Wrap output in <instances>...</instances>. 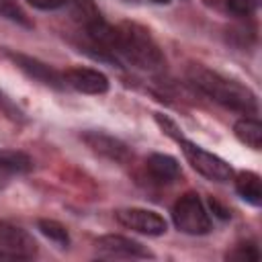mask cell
I'll return each instance as SVG.
<instances>
[{
	"label": "cell",
	"instance_id": "1",
	"mask_svg": "<svg viewBox=\"0 0 262 262\" xmlns=\"http://www.w3.org/2000/svg\"><path fill=\"white\" fill-rule=\"evenodd\" d=\"M186 76L194 88H199L203 94H207L221 106L237 111L242 115L258 113V98L248 86H244L235 80H229L205 66H199V63L188 66Z\"/></svg>",
	"mask_w": 262,
	"mask_h": 262
},
{
	"label": "cell",
	"instance_id": "2",
	"mask_svg": "<svg viewBox=\"0 0 262 262\" xmlns=\"http://www.w3.org/2000/svg\"><path fill=\"white\" fill-rule=\"evenodd\" d=\"M115 57L121 55L127 61L135 63L141 70H162L166 66V57L156 43V39L149 35L147 29H143L137 23H121L115 27V43H113Z\"/></svg>",
	"mask_w": 262,
	"mask_h": 262
},
{
	"label": "cell",
	"instance_id": "3",
	"mask_svg": "<svg viewBox=\"0 0 262 262\" xmlns=\"http://www.w3.org/2000/svg\"><path fill=\"white\" fill-rule=\"evenodd\" d=\"M172 221L182 233L188 235H205L211 231V217L194 192H186L174 203Z\"/></svg>",
	"mask_w": 262,
	"mask_h": 262
},
{
	"label": "cell",
	"instance_id": "4",
	"mask_svg": "<svg viewBox=\"0 0 262 262\" xmlns=\"http://www.w3.org/2000/svg\"><path fill=\"white\" fill-rule=\"evenodd\" d=\"M178 143H180L182 154H184V158L188 160V164H190L199 174H203L205 178H209V180H213V182H229V180L233 178L231 166H229L225 160H221L219 156H215V154L203 149L201 145H196V143H192V141H188V139H184V137H180Z\"/></svg>",
	"mask_w": 262,
	"mask_h": 262
},
{
	"label": "cell",
	"instance_id": "5",
	"mask_svg": "<svg viewBox=\"0 0 262 262\" xmlns=\"http://www.w3.org/2000/svg\"><path fill=\"white\" fill-rule=\"evenodd\" d=\"M115 217L123 227L143 233V235H164L168 229L166 219L160 213L149 211V209H139V207L119 209L115 213Z\"/></svg>",
	"mask_w": 262,
	"mask_h": 262
},
{
	"label": "cell",
	"instance_id": "6",
	"mask_svg": "<svg viewBox=\"0 0 262 262\" xmlns=\"http://www.w3.org/2000/svg\"><path fill=\"white\" fill-rule=\"evenodd\" d=\"M4 55H6L20 72H25L29 78H33V80H37V82H41V84H45V86H49V88H55V90H63V88H66L63 76H61L57 70H53L51 66L43 63L41 59L31 57V55H27V53L10 51V49H4Z\"/></svg>",
	"mask_w": 262,
	"mask_h": 262
},
{
	"label": "cell",
	"instance_id": "7",
	"mask_svg": "<svg viewBox=\"0 0 262 262\" xmlns=\"http://www.w3.org/2000/svg\"><path fill=\"white\" fill-rule=\"evenodd\" d=\"M0 250L10 254L12 260H31L37 256V242L25 229L0 221Z\"/></svg>",
	"mask_w": 262,
	"mask_h": 262
},
{
	"label": "cell",
	"instance_id": "8",
	"mask_svg": "<svg viewBox=\"0 0 262 262\" xmlns=\"http://www.w3.org/2000/svg\"><path fill=\"white\" fill-rule=\"evenodd\" d=\"M96 250L102 258H154V254L139 242L115 233L98 237Z\"/></svg>",
	"mask_w": 262,
	"mask_h": 262
},
{
	"label": "cell",
	"instance_id": "9",
	"mask_svg": "<svg viewBox=\"0 0 262 262\" xmlns=\"http://www.w3.org/2000/svg\"><path fill=\"white\" fill-rule=\"evenodd\" d=\"M66 86L82 92V94H104L108 90V78L92 68H68L63 74Z\"/></svg>",
	"mask_w": 262,
	"mask_h": 262
},
{
	"label": "cell",
	"instance_id": "10",
	"mask_svg": "<svg viewBox=\"0 0 262 262\" xmlns=\"http://www.w3.org/2000/svg\"><path fill=\"white\" fill-rule=\"evenodd\" d=\"M82 141L94 154H98V156H102L106 160L125 162L129 158V147L121 139H117V137H113L108 133H102V131H84L82 133Z\"/></svg>",
	"mask_w": 262,
	"mask_h": 262
},
{
	"label": "cell",
	"instance_id": "11",
	"mask_svg": "<svg viewBox=\"0 0 262 262\" xmlns=\"http://www.w3.org/2000/svg\"><path fill=\"white\" fill-rule=\"evenodd\" d=\"M33 168V160L18 149H0V188L6 186L8 178L27 174Z\"/></svg>",
	"mask_w": 262,
	"mask_h": 262
},
{
	"label": "cell",
	"instance_id": "12",
	"mask_svg": "<svg viewBox=\"0 0 262 262\" xmlns=\"http://www.w3.org/2000/svg\"><path fill=\"white\" fill-rule=\"evenodd\" d=\"M147 170L158 182H172L180 176V166L176 158L168 154H151L147 158Z\"/></svg>",
	"mask_w": 262,
	"mask_h": 262
},
{
	"label": "cell",
	"instance_id": "13",
	"mask_svg": "<svg viewBox=\"0 0 262 262\" xmlns=\"http://www.w3.org/2000/svg\"><path fill=\"white\" fill-rule=\"evenodd\" d=\"M233 180H235L237 194L246 203H250L254 207H258L262 203V180L256 172H239Z\"/></svg>",
	"mask_w": 262,
	"mask_h": 262
},
{
	"label": "cell",
	"instance_id": "14",
	"mask_svg": "<svg viewBox=\"0 0 262 262\" xmlns=\"http://www.w3.org/2000/svg\"><path fill=\"white\" fill-rule=\"evenodd\" d=\"M233 133L235 137L252 147V149H260L262 147V123L256 117H244L233 125Z\"/></svg>",
	"mask_w": 262,
	"mask_h": 262
},
{
	"label": "cell",
	"instance_id": "15",
	"mask_svg": "<svg viewBox=\"0 0 262 262\" xmlns=\"http://www.w3.org/2000/svg\"><path fill=\"white\" fill-rule=\"evenodd\" d=\"M63 6H68V10L72 12V16L86 29L98 20H102L96 4L92 0H63Z\"/></svg>",
	"mask_w": 262,
	"mask_h": 262
},
{
	"label": "cell",
	"instance_id": "16",
	"mask_svg": "<svg viewBox=\"0 0 262 262\" xmlns=\"http://www.w3.org/2000/svg\"><path fill=\"white\" fill-rule=\"evenodd\" d=\"M37 229H39L47 239H51L53 244H57V246H61V248H66V246L70 244V233H68L66 225H61V223L55 221V219H39V221H37Z\"/></svg>",
	"mask_w": 262,
	"mask_h": 262
},
{
	"label": "cell",
	"instance_id": "17",
	"mask_svg": "<svg viewBox=\"0 0 262 262\" xmlns=\"http://www.w3.org/2000/svg\"><path fill=\"white\" fill-rule=\"evenodd\" d=\"M0 16L8 18V20H12V23L25 27V29H31L33 27L31 20H29V16L25 14V10L18 6L16 0H0Z\"/></svg>",
	"mask_w": 262,
	"mask_h": 262
},
{
	"label": "cell",
	"instance_id": "18",
	"mask_svg": "<svg viewBox=\"0 0 262 262\" xmlns=\"http://www.w3.org/2000/svg\"><path fill=\"white\" fill-rule=\"evenodd\" d=\"M260 258V252L256 248V244L248 242V244H239L235 246V250L227 252V260H246V262H254Z\"/></svg>",
	"mask_w": 262,
	"mask_h": 262
},
{
	"label": "cell",
	"instance_id": "19",
	"mask_svg": "<svg viewBox=\"0 0 262 262\" xmlns=\"http://www.w3.org/2000/svg\"><path fill=\"white\" fill-rule=\"evenodd\" d=\"M260 6V0H227V8L235 16H250Z\"/></svg>",
	"mask_w": 262,
	"mask_h": 262
},
{
	"label": "cell",
	"instance_id": "20",
	"mask_svg": "<svg viewBox=\"0 0 262 262\" xmlns=\"http://www.w3.org/2000/svg\"><path fill=\"white\" fill-rule=\"evenodd\" d=\"M0 113H4L6 117H10V119H14V121H20L23 119V113L10 102V98L6 96V94H2L0 92Z\"/></svg>",
	"mask_w": 262,
	"mask_h": 262
},
{
	"label": "cell",
	"instance_id": "21",
	"mask_svg": "<svg viewBox=\"0 0 262 262\" xmlns=\"http://www.w3.org/2000/svg\"><path fill=\"white\" fill-rule=\"evenodd\" d=\"M27 2L39 10H57L63 6V0H27Z\"/></svg>",
	"mask_w": 262,
	"mask_h": 262
},
{
	"label": "cell",
	"instance_id": "22",
	"mask_svg": "<svg viewBox=\"0 0 262 262\" xmlns=\"http://www.w3.org/2000/svg\"><path fill=\"white\" fill-rule=\"evenodd\" d=\"M156 119H158V123L162 125V129H164L166 133H170V135H174L176 139H180V137H182V135L178 133V127H176V125H174V123H172L170 119H166V117H162V115H156Z\"/></svg>",
	"mask_w": 262,
	"mask_h": 262
},
{
	"label": "cell",
	"instance_id": "23",
	"mask_svg": "<svg viewBox=\"0 0 262 262\" xmlns=\"http://www.w3.org/2000/svg\"><path fill=\"white\" fill-rule=\"evenodd\" d=\"M209 205H211L213 213H217V217H221V219H227V217H229V211H227V209H223L215 199H211V201H209Z\"/></svg>",
	"mask_w": 262,
	"mask_h": 262
},
{
	"label": "cell",
	"instance_id": "24",
	"mask_svg": "<svg viewBox=\"0 0 262 262\" xmlns=\"http://www.w3.org/2000/svg\"><path fill=\"white\" fill-rule=\"evenodd\" d=\"M0 260H12V256H10V254H6V252H2V250H0Z\"/></svg>",
	"mask_w": 262,
	"mask_h": 262
},
{
	"label": "cell",
	"instance_id": "25",
	"mask_svg": "<svg viewBox=\"0 0 262 262\" xmlns=\"http://www.w3.org/2000/svg\"><path fill=\"white\" fill-rule=\"evenodd\" d=\"M151 2H156V4H168L170 0H151Z\"/></svg>",
	"mask_w": 262,
	"mask_h": 262
}]
</instances>
